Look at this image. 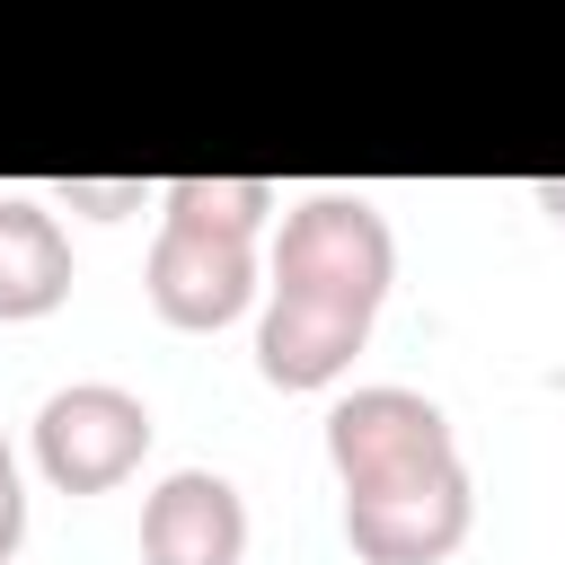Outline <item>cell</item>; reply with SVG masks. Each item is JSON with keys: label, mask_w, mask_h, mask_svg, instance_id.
Returning <instances> with one entry per match:
<instances>
[{"label": "cell", "mask_w": 565, "mask_h": 565, "mask_svg": "<svg viewBox=\"0 0 565 565\" xmlns=\"http://www.w3.org/2000/svg\"><path fill=\"white\" fill-rule=\"evenodd\" d=\"M71 300V238L35 194H0V318H53Z\"/></svg>", "instance_id": "6"}, {"label": "cell", "mask_w": 565, "mask_h": 565, "mask_svg": "<svg viewBox=\"0 0 565 565\" xmlns=\"http://www.w3.org/2000/svg\"><path fill=\"white\" fill-rule=\"evenodd\" d=\"M141 291H150V309H159L168 327H185V335L230 327V318L256 300V230H230V221H203V212H159Z\"/></svg>", "instance_id": "3"}, {"label": "cell", "mask_w": 565, "mask_h": 565, "mask_svg": "<svg viewBox=\"0 0 565 565\" xmlns=\"http://www.w3.org/2000/svg\"><path fill=\"white\" fill-rule=\"evenodd\" d=\"M327 459L344 486V539L362 565H441L468 539V459L450 415L415 388H353L327 415Z\"/></svg>", "instance_id": "1"}, {"label": "cell", "mask_w": 565, "mask_h": 565, "mask_svg": "<svg viewBox=\"0 0 565 565\" xmlns=\"http://www.w3.org/2000/svg\"><path fill=\"white\" fill-rule=\"evenodd\" d=\"M247 556V503L212 468H177L141 503V565H238Z\"/></svg>", "instance_id": "5"}, {"label": "cell", "mask_w": 565, "mask_h": 565, "mask_svg": "<svg viewBox=\"0 0 565 565\" xmlns=\"http://www.w3.org/2000/svg\"><path fill=\"white\" fill-rule=\"evenodd\" d=\"M168 212H203V221H230V230H265L274 212V185L265 177H168L159 185Z\"/></svg>", "instance_id": "7"}, {"label": "cell", "mask_w": 565, "mask_h": 565, "mask_svg": "<svg viewBox=\"0 0 565 565\" xmlns=\"http://www.w3.org/2000/svg\"><path fill=\"white\" fill-rule=\"evenodd\" d=\"M150 406L132 397V388H115V380H71V388H53L44 406H35V468H44V486H62V494H106V486H124L132 468H141V450H150Z\"/></svg>", "instance_id": "4"}, {"label": "cell", "mask_w": 565, "mask_h": 565, "mask_svg": "<svg viewBox=\"0 0 565 565\" xmlns=\"http://www.w3.org/2000/svg\"><path fill=\"white\" fill-rule=\"evenodd\" d=\"M530 194H539V212H547V221H565V177H539Z\"/></svg>", "instance_id": "10"}, {"label": "cell", "mask_w": 565, "mask_h": 565, "mask_svg": "<svg viewBox=\"0 0 565 565\" xmlns=\"http://www.w3.org/2000/svg\"><path fill=\"white\" fill-rule=\"evenodd\" d=\"M397 282V238L362 194H300L274 230V291L256 327V371L274 388H327L362 353Z\"/></svg>", "instance_id": "2"}, {"label": "cell", "mask_w": 565, "mask_h": 565, "mask_svg": "<svg viewBox=\"0 0 565 565\" xmlns=\"http://www.w3.org/2000/svg\"><path fill=\"white\" fill-rule=\"evenodd\" d=\"M18 539H26V494H18V459L0 441V565L18 556Z\"/></svg>", "instance_id": "9"}, {"label": "cell", "mask_w": 565, "mask_h": 565, "mask_svg": "<svg viewBox=\"0 0 565 565\" xmlns=\"http://www.w3.org/2000/svg\"><path fill=\"white\" fill-rule=\"evenodd\" d=\"M62 203H71V212H97V221H115V212H141V203H159V185H150V177H62Z\"/></svg>", "instance_id": "8"}]
</instances>
